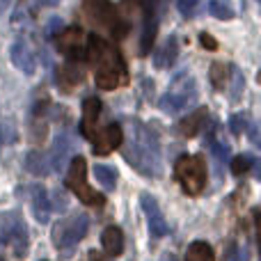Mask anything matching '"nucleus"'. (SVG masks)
I'll return each instance as SVG.
<instances>
[{
    "label": "nucleus",
    "mask_w": 261,
    "mask_h": 261,
    "mask_svg": "<svg viewBox=\"0 0 261 261\" xmlns=\"http://www.w3.org/2000/svg\"><path fill=\"white\" fill-rule=\"evenodd\" d=\"M245 124H248V122H245V115H234V117L229 119V126H231V130H234L236 135L243 133V130H245Z\"/></svg>",
    "instance_id": "29"
},
{
    "label": "nucleus",
    "mask_w": 261,
    "mask_h": 261,
    "mask_svg": "<svg viewBox=\"0 0 261 261\" xmlns=\"http://www.w3.org/2000/svg\"><path fill=\"white\" fill-rule=\"evenodd\" d=\"M199 5H202V0H176V7L186 18H193L197 14Z\"/></svg>",
    "instance_id": "27"
},
{
    "label": "nucleus",
    "mask_w": 261,
    "mask_h": 261,
    "mask_svg": "<svg viewBox=\"0 0 261 261\" xmlns=\"http://www.w3.org/2000/svg\"><path fill=\"white\" fill-rule=\"evenodd\" d=\"M206 119H208V110L206 108H197L195 113H190L188 117L181 119L176 130H179L184 138H195L199 130L206 126Z\"/></svg>",
    "instance_id": "16"
},
{
    "label": "nucleus",
    "mask_w": 261,
    "mask_h": 261,
    "mask_svg": "<svg viewBox=\"0 0 261 261\" xmlns=\"http://www.w3.org/2000/svg\"><path fill=\"white\" fill-rule=\"evenodd\" d=\"M163 261H176V257H174V254H165V257H163Z\"/></svg>",
    "instance_id": "33"
},
{
    "label": "nucleus",
    "mask_w": 261,
    "mask_h": 261,
    "mask_svg": "<svg viewBox=\"0 0 261 261\" xmlns=\"http://www.w3.org/2000/svg\"><path fill=\"white\" fill-rule=\"evenodd\" d=\"M174 176L188 195H199L206 188V161L186 153L174 163Z\"/></svg>",
    "instance_id": "6"
},
{
    "label": "nucleus",
    "mask_w": 261,
    "mask_h": 261,
    "mask_svg": "<svg viewBox=\"0 0 261 261\" xmlns=\"http://www.w3.org/2000/svg\"><path fill=\"white\" fill-rule=\"evenodd\" d=\"M140 204H142V211L149 222V234H151L153 239H163V236L170 231V227H167L165 216L161 213V206H158L156 197L149 193H142L140 195Z\"/></svg>",
    "instance_id": "10"
},
{
    "label": "nucleus",
    "mask_w": 261,
    "mask_h": 261,
    "mask_svg": "<svg viewBox=\"0 0 261 261\" xmlns=\"http://www.w3.org/2000/svg\"><path fill=\"white\" fill-rule=\"evenodd\" d=\"M69 151H71V140H69L67 133H60L58 138H55L53 149H50V163H48V165L53 167V170L60 172L64 167V163H67Z\"/></svg>",
    "instance_id": "18"
},
{
    "label": "nucleus",
    "mask_w": 261,
    "mask_h": 261,
    "mask_svg": "<svg viewBox=\"0 0 261 261\" xmlns=\"http://www.w3.org/2000/svg\"><path fill=\"white\" fill-rule=\"evenodd\" d=\"M32 208H35V218L39 222H48L50 216V202H48V193L44 186H35L32 188Z\"/></svg>",
    "instance_id": "19"
},
{
    "label": "nucleus",
    "mask_w": 261,
    "mask_h": 261,
    "mask_svg": "<svg viewBox=\"0 0 261 261\" xmlns=\"http://www.w3.org/2000/svg\"><path fill=\"white\" fill-rule=\"evenodd\" d=\"M206 9H208L211 16L220 18V21H229V18H234V5H231V0H208Z\"/></svg>",
    "instance_id": "23"
},
{
    "label": "nucleus",
    "mask_w": 261,
    "mask_h": 261,
    "mask_svg": "<svg viewBox=\"0 0 261 261\" xmlns=\"http://www.w3.org/2000/svg\"><path fill=\"white\" fill-rule=\"evenodd\" d=\"M3 236L9 241V245L14 248V254H16V257H25L28 229H25V220H23L16 211L3 216Z\"/></svg>",
    "instance_id": "9"
},
{
    "label": "nucleus",
    "mask_w": 261,
    "mask_h": 261,
    "mask_svg": "<svg viewBox=\"0 0 261 261\" xmlns=\"http://www.w3.org/2000/svg\"><path fill=\"white\" fill-rule=\"evenodd\" d=\"M9 55H12V62L14 67L18 69V71H23L25 76H32V73L37 71V58L35 53H32L30 48H28L25 41L18 39L16 44L12 46V50H9Z\"/></svg>",
    "instance_id": "14"
},
{
    "label": "nucleus",
    "mask_w": 261,
    "mask_h": 261,
    "mask_svg": "<svg viewBox=\"0 0 261 261\" xmlns=\"http://www.w3.org/2000/svg\"><path fill=\"white\" fill-rule=\"evenodd\" d=\"M229 73H231V67L225 62H213L211 64V71H208V78H211L213 87L216 90H225L227 87V81H229Z\"/></svg>",
    "instance_id": "22"
},
{
    "label": "nucleus",
    "mask_w": 261,
    "mask_h": 261,
    "mask_svg": "<svg viewBox=\"0 0 261 261\" xmlns=\"http://www.w3.org/2000/svg\"><path fill=\"white\" fill-rule=\"evenodd\" d=\"M60 0H21V3H18V9L16 12H28L30 14V16H35L37 12H39V9H44V7H53V5H58Z\"/></svg>",
    "instance_id": "26"
},
{
    "label": "nucleus",
    "mask_w": 261,
    "mask_h": 261,
    "mask_svg": "<svg viewBox=\"0 0 261 261\" xmlns=\"http://www.w3.org/2000/svg\"><path fill=\"white\" fill-rule=\"evenodd\" d=\"M197 99V85H195V78L188 73H179V76L172 81V85L167 87V92L161 99V110L167 115H179L188 108L190 103H195Z\"/></svg>",
    "instance_id": "5"
},
{
    "label": "nucleus",
    "mask_w": 261,
    "mask_h": 261,
    "mask_svg": "<svg viewBox=\"0 0 261 261\" xmlns=\"http://www.w3.org/2000/svg\"><path fill=\"white\" fill-rule=\"evenodd\" d=\"M135 3L142 5L144 16H151V14H156V3H158V0H135Z\"/></svg>",
    "instance_id": "31"
},
{
    "label": "nucleus",
    "mask_w": 261,
    "mask_h": 261,
    "mask_svg": "<svg viewBox=\"0 0 261 261\" xmlns=\"http://www.w3.org/2000/svg\"><path fill=\"white\" fill-rule=\"evenodd\" d=\"M94 176L106 190H115L117 186V170L110 165H94Z\"/></svg>",
    "instance_id": "24"
},
{
    "label": "nucleus",
    "mask_w": 261,
    "mask_h": 261,
    "mask_svg": "<svg viewBox=\"0 0 261 261\" xmlns=\"http://www.w3.org/2000/svg\"><path fill=\"white\" fill-rule=\"evenodd\" d=\"M85 58L94 67V83L99 90L113 92L128 83V69L122 53L99 35L87 37Z\"/></svg>",
    "instance_id": "1"
},
{
    "label": "nucleus",
    "mask_w": 261,
    "mask_h": 261,
    "mask_svg": "<svg viewBox=\"0 0 261 261\" xmlns=\"http://www.w3.org/2000/svg\"><path fill=\"white\" fill-rule=\"evenodd\" d=\"M83 12H85L87 21H90L96 30L108 32L115 39H124V37H126L128 23L124 21V16L117 12L113 0H83Z\"/></svg>",
    "instance_id": "3"
},
{
    "label": "nucleus",
    "mask_w": 261,
    "mask_h": 261,
    "mask_svg": "<svg viewBox=\"0 0 261 261\" xmlns=\"http://www.w3.org/2000/svg\"><path fill=\"white\" fill-rule=\"evenodd\" d=\"M101 245H103L106 254L108 257H119V254L124 252V234L119 227L110 225L103 229V234H101Z\"/></svg>",
    "instance_id": "17"
},
{
    "label": "nucleus",
    "mask_w": 261,
    "mask_h": 261,
    "mask_svg": "<svg viewBox=\"0 0 261 261\" xmlns=\"http://www.w3.org/2000/svg\"><path fill=\"white\" fill-rule=\"evenodd\" d=\"M99 115H101V101L96 96H87L83 101V119H81V133L85 135L92 142L96 133V124H99Z\"/></svg>",
    "instance_id": "12"
},
{
    "label": "nucleus",
    "mask_w": 261,
    "mask_h": 261,
    "mask_svg": "<svg viewBox=\"0 0 261 261\" xmlns=\"http://www.w3.org/2000/svg\"><path fill=\"white\" fill-rule=\"evenodd\" d=\"M25 167H28V172H32V174L44 176V174H48V167L50 165H48V161H46L39 151H30V153H28V158H25Z\"/></svg>",
    "instance_id": "25"
},
{
    "label": "nucleus",
    "mask_w": 261,
    "mask_h": 261,
    "mask_svg": "<svg viewBox=\"0 0 261 261\" xmlns=\"http://www.w3.org/2000/svg\"><path fill=\"white\" fill-rule=\"evenodd\" d=\"M67 188L71 190L83 204H87V206H103L106 204L103 195H99L96 190H92V186L87 184V163H85L83 156L71 158V163H69Z\"/></svg>",
    "instance_id": "7"
},
{
    "label": "nucleus",
    "mask_w": 261,
    "mask_h": 261,
    "mask_svg": "<svg viewBox=\"0 0 261 261\" xmlns=\"http://www.w3.org/2000/svg\"><path fill=\"white\" fill-rule=\"evenodd\" d=\"M225 261H241V254H239V245H236V243H229V245H227Z\"/></svg>",
    "instance_id": "32"
},
{
    "label": "nucleus",
    "mask_w": 261,
    "mask_h": 261,
    "mask_svg": "<svg viewBox=\"0 0 261 261\" xmlns=\"http://www.w3.org/2000/svg\"><path fill=\"white\" fill-rule=\"evenodd\" d=\"M199 44H202L204 48H208V50H218V41L213 39L208 32H202V35H199Z\"/></svg>",
    "instance_id": "30"
},
{
    "label": "nucleus",
    "mask_w": 261,
    "mask_h": 261,
    "mask_svg": "<svg viewBox=\"0 0 261 261\" xmlns=\"http://www.w3.org/2000/svg\"><path fill=\"white\" fill-rule=\"evenodd\" d=\"M83 81H85V71H83L81 62H67L58 69V87L67 94L76 90Z\"/></svg>",
    "instance_id": "13"
},
{
    "label": "nucleus",
    "mask_w": 261,
    "mask_h": 261,
    "mask_svg": "<svg viewBox=\"0 0 261 261\" xmlns=\"http://www.w3.org/2000/svg\"><path fill=\"white\" fill-rule=\"evenodd\" d=\"M156 30H158L156 14H151V16H144V25H142V39H140V55H149V53H151L153 39H156Z\"/></svg>",
    "instance_id": "20"
},
{
    "label": "nucleus",
    "mask_w": 261,
    "mask_h": 261,
    "mask_svg": "<svg viewBox=\"0 0 261 261\" xmlns=\"http://www.w3.org/2000/svg\"><path fill=\"white\" fill-rule=\"evenodd\" d=\"M248 170H250V158L248 156H236L234 161H231V172H234L236 176L245 174Z\"/></svg>",
    "instance_id": "28"
},
{
    "label": "nucleus",
    "mask_w": 261,
    "mask_h": 261,
    "mask_svg": "<svg viewBox=\"0 0 261 261\" xmlns=\"http://www.w3.org/2000/svg\"><path fill=\"white\" fill-rule=\"evenodd\" d=\"M58 50L69 62H83L85 60V35L81 25H69L58 32Z\"/></svg>",
    "instance_id": "8"
},
{
    "label": "nucleus",
    "mask_w": 261,
    "mask_h": 261,
    "mask_svg": "<svg viewBox=\"0 0 261 261\" xmlns=\"http://www.w3.org/2000/svg\"><path fill=\"white\" fill-rule=\"evenodd\" d=\"M176 58H179V39H176V35H170L165 44L153 53V64H156V69H170L176 62Z\"/></svg>",
    "instance_id": "15"
},
{
    "label": "nucleus",
    "mask_w": 261,
    "mask_h": 261,
    "mask_svg": "<svg viewBox=\"0 0 261 261\" xmlns=\"http://www.w3.org/2000/svg\"><path fill=\"white\" fill-rule=\"evenodd\" d=\"M124 158L128 165H133L144 176H161V144L151 128L135 122L133 133L128 138V144L124 147Z\"/></svg>",
    "instance_id": "2"
},
{
    "label": "nucleus",
    "mask_w": 261,
    "mask_h": 261,
    "mask_svg": "<svg viewBox=\"0 0 261 261\" xmlns=\"http://www.w3.org/2000/svg\"><path fill=\"white\" fill-rule=\"evenodd\" d=\"M122 142H124V130L119 124H108L103 130H96L94 138H92V147H94L96 156H108Z\"/></svg>",
    "instance_id": "11"
},
{
    "label": "nucleus",
    "mask_w": 261,
    "mask_h": 261,
    "mask_svg": "<svg viewBox=\"0 0 261 261\" xmlns=\"http://www.w3.org/2000/svg\"><path fill=\"white\" fill-rule=\"evenodd\" d=\"M87 227H90V218L85 213H71V216L62 218L55 222L53 227V245L58 248L60 254H71L76 245L85 239Z\"/></svg>",
    "instance_id": "4"
},
{
    "label": "nucleus",
    "mask_w": 261,
    "mask_h": 261,
    "mask_svg": "<svg viewBox=\"0 0 261 261\" xmlns=\"http://www.w3.org/2000/svg\"><path fill=\"white\" fill-rule=\"evenodd\" d=\"M186 261H216V254L206 241H193L186 250Z\"/></svg>",
    "instance_id": "21"
}]
</instances>
